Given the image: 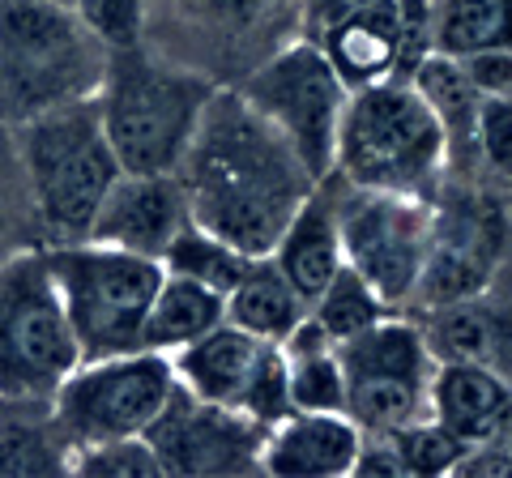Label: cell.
<instances>
[{"instance_id": "9a60e30c", "label": "cell", "mask_w": 512, "mask_h": 478, "mask_svg": "<svg viewBox=\"0 0 512 478\" xmlns=\"http://www.w3.org/2000/svg\"><path fill=\"white\" fill-rule=\"evenodd\" d=\"M188 222V193L175 171H120L94 210L86 239L163 261L167 244Z\"/></svg>"}, {"instance_id": "2e32d148", "label": "cell", "mask_w": 512, "mask_h": 478, "mask_svg": "<svg viewBox=\"0 0 512 478\" xmlns=\"http://www.w3.org/2000/svg\"><path fill=\"white\" fill-rule=\"evenodd\" d=\"M423 338L436 363H483L512 385V274H495L483 291L427 312Z\"/></svg>"}, {"instance_id": "f546056e", "label": "cell", "mask_w": 512, "mask_h": 478, "mask_svg": "<svg viewBox=\"0 0 512 478\" xmlns=\"http://www.w3.org/2000/svg\"><path fill=\"white\" fill-rule=\"evenodd\" d=\"M56 449H69L56 427H52V436H47L35 423H0V474L69 470V461H60Z\"/></svg>"}, {"instance_id": "5b68a950", "label": "cell", "mask_w": 512, "mask_h": 478, "mask_svg": "<svg viewBox=\"0 0 512 478\" xmlns=\"http://www.w3.org/2000/svg\"><path fill=\"white\" fill-rule=\"evenodd\" d=\"M43 252L82 359L137 350L150 299L163 282V261L99 244V239H60Z\"/></svg>"}, {"instance_id": "4316f807", "label": "cell", "mask_w": 512, "mask_h": 478, "mask_svg": "<svg viewBox=\"0 0 512 478\" xmlns=\"http://www.w3.org/2000/svg\"><path fill=\"white\" fill-rule=\"evenodd\" d=\"M69 474H90V478H158L167 474L158 461L154 444L146 436L128 440H103V444H77L69 449Z\"/></svg>"}, {"instance_id": "5bb4252c", "label": "cell", "mask_w": 512, "mask_h": 478, "mask_svg": "<svg viewBox=\"0 0 512 478\" xmlns=\"http://www.w3.org/2000/svg\"><path fill=\"white\" fill-rule=\"evenodd\" d=\"M500 252H504V218L491 201L466 197L457 205H436L431 222V248L419 278V304H453L470 299L500 274Z\"/></svg>"}, {"instance_id": "d6986e66", "label": "cell", "mask_w": 512, "mask_h": 478, "mask_svg": "<svg viewBox=\"0 0 512 478\" xmlns=\"http://www.w3.org/2000/svg\"><path fill=\"white\" fill-rule=\"evenodd\" d=\"M346 90L402 77V0H376L312 39Z\"/></svg>"}, {"instance_id": "d6a6232c", "label": "cell", "mask_w": 512, "mask_h": 478, "mask_svg": "<svg viewBox=\"0 0 512 478\" xmlns=\"http://www.w3.org/2000/svg\"><path fill=\"white\" fill-rule=\"evenodd\" d=\"M376 0H299V35L303 39H320L329 26H338L350 13H359Z\"/></svg>"}, {"instance_id": "4fadbf2b", "label": "cell", "mask_w": 512, "mask_h": 478, "mask_svg": "<svg viewBox=\"0 0 512 478\" xmlns=\"http://www.w3.org/2000/svg\"><path fill=\"white\" fill-rule=\"evenodd\" d=\"M146 440L167 474H244L261 470L265 427L175 389L171 406L158 414Z\"/></svg>"}, {"instance_id": "f1b7e54d", "label": "cell", "mask_w": 512, "mask_h": 478, "mask_svg": "<svg viewBox=\"0 0 512 478\" xmlns=\"http://www.w3.org/2000/svg\"><path fill=\"white\" fill-rule=\"evenodd\" d=\"M73 13L103 52L141 47V39H146V22H150L146 0H77Z\"/></svg>"}, {"instance_id": "3957f363", "label": "cell", "mask_w": 512, "mask_h": 478, "mask_svg": "<svg viewBox=\"0 0 512 478\" xmlns=\"http://www.w3.org/2000/svg\"><path fill=\"white\" fill-rule=\"evenodd\" d=\"M448 167V141L406 77L350 90L333 171L350 188L431 197Z\"/></svg>"}, {"instance_id": "d4e9b609", "label": "cell", "mask_w": 512, "mask_h": 478, "mask_svg": "<svg viewBox=\"0 0 512 478\" xmlns=\"http://www.w3.org/2000/svg\"><path fill=\"white\" fill-rule=\"evenodd\" d=\"M252 261L256 257L239 252L222 235L205 231L201 222H188V227L175 235L167 244V252H163V269H167V274H184L192 282L210 286V291H218V295H231L239 286V278L248 274Z\"/></svg>"}, {"instance_id": "7402d4cb", "label": "cell", "mask_w": 512, "mask_h": 478, "mask_svg": "<svg viewBox=\"0 0 512 478\" xmlns=\"http://www.w3.org/2000/svg\"><path fill=\"white\" fill-rule=\"evenodd\" d=\"M410 86L423 94V103L431 107L440 133L448 141V163H461V158L478 154V90L470 86L461 60L431 52L419 69L410 73Z\"/></svg>"}, {"instance_id": "ffe728a7", "label": "cell", "mask_w": 512, "mask_h": 478, "mask_svg": "<svg viewBox=\"0 0 512 478\" xmlns=\"http://www.w3.org/2000/svg\"><path fill=\"white\" fill-rule=\"evenodd\" d=\"M427 402L431 419L466 444H483L512 423V385L483 363H436Z\"/></svg>"}, {"instance_id": "e575fe53", "label": "cell", "mask_w": 512, "mask_h": 478, "mask_svg": "<svg viewBox=\"0 0 512 478\" xmlns=\"http://www.w3.org/2000/svg\"><path fill=\"white\" fill-rule=\"evenodd\" d=\"M52 5H64V9H73V5H77V0H52Z\"/></svg>"}, {"instance_id": "1f68e13d", "label": "cell", "mask_w": 512, "mask_h": 478, "mask_svg": "<svg viewBox=\"0 0 512 478\" xmlns=\"http://www.w3.org/2000/svg\"><path fill=\"white\" fill-rule=\"evenodd\" d=\"M470 86L478 99H495V94H512V47H495V52H478L461 60Z\"/></svg>"}, {"instance_id": "836d02e7", "label": "cell", "mask_w": 512, "mask_h": 478, "mask_svg": "<svg viewBox=\"0 0 512 478\" xmlns=\"http://www.w3.org/2000/svg\"><path fill=\"white\" fill-rule=\"evenodd\" d=\"M188 5H201L222 26H256L274 13L278 0H188Z\"/></svg>"}, {"instance_id": "4dcf8cb0", "label": "cell", "mask_w": 512, "mask_h": 478, "mask_svg": "<svg viewBox=\"0 0 512 478\" xmlns=\"http://www.w3.org/2000/svg\"><path fill=\"white\" fill-rule=\"evenodd\" d=\"M478 154L491 167L512 171V94L478 103Z\"/></svg>"}, {"instance_id": "7a4b0ae2", "label": "cell", "mask_w": 512, "mask_h": 478, "mask_svg": "<svg viewBox=\"0 0 512 478\" xmlns=\"http://www.w3.org/2000/svg\"><path fill=\"white\" fill-rule=\"evenodd\" d=\"M214 90L201 73L150 56L146 47L107 52L94 107L120 171H180Z\"/></svg>"}, {"instance_id": "e0dca14e", "label": "cell", "mask_w": 512, "mask_h": 478, "mask_svg": "<svg viewBox=\"0 0 512 478\" xmlns=\"http://www.w3.org/2000/svg\"><path fill=\"white\" fill-rule=\"evenodd\" d=\"M363 427L350 414L291 410L265 427L261 470L278 478H346L355 474Z\"/></svg>"}, {"instance_id": "6da1fadb", "label": "cell", "mask_w": 512, "mask_h": 478, "mask_svg": "<svg viewBox=\"0 0 512 478\" xmlns=\"http://www.w3.org/2000/svg\"><path fill=\"white\" fill-rule=\"evenodd\" d=\"M192 222L222 235L248 257H269L282 227L316 188L274 124L239 90H214L180 163Z\"/></svg>"}, {"instance_id": "cb8c5ba5", "label": "cell", "mask_w": 512, "mask_h": 478, "mask_svg": "<svg viewBox=\"0 0 512 478\" xmlns=\"http://www.w3.org/2000/svg\"><path fill=\"white\" fill-rule=\"evenodd\" d=\"M431 47L453 60L512 47V0H431Z\"/></svg>"}, {"instance_id": "30bf717a", "label": "cell", "mask_w": 512, "mask_h": 478, "mask_svg": "<svg viewBox=\"0 0 512 478\" xmlns=\"http://www.w3.org/2000/svg\"><path fill=\"white\" fill-rule=\"evenodd\" d=\"M338 359L346 376V414L367 436L397 432L431 414L427 397L436 355L414 321L389 312L372 329L338 342Z\"/></svg>"}, {"instance_id": "8992f818", "label": "cell", "mask_w": 512, "mask_h": 478, "mask_svg": "<svg viewBox=\"0 0 512 478\" xmlns=\"http://www.w3.org/2000/svg\"><path fill=\"white\" fill-rule=\"evenodd\" d=\"M82 363V346L60 304L47 252L0 261V402H52L60 380Z\"/></svg>"}, {"instance_id": "ba28073f", "label": "cell", "mask_w": 512, "mask_h": 478, "mask_svg": "<svg viewBox=\"0 0 512 478\" xmlns=\"http://www.w3.org/2000/svg\"><path fill=\"white\" fill-rule=\"evenodd\" d=\"M171 355L158 350H120V355L82 359L52 393V423L69 449L146 436L175 397Z\"/></svg>"}, {"instance_id": "484cf974", "label": "cell", "mask_w": 512, "mask_h": 478, "mask_svg": "<svg viewBox=\"0 0 512 478\" xmlns=\"http://www.w3.org/2000/svg\"><path fill=\"white\" fill-rule=\"evenodd\" d=\"M389 312H393L389 299H384L367 278H359L350 265H342L338 274L325 282V291L308 304V316L329 333L333 342H346V338H355V333L372 329Z\"/></svg>"}, {"instance_id": "7c38bea8", "label": "cell", "mask_w": 512, "mask_h": 478, "mask_svg": "<svg viewBox=\"0 0 512 478\" xmlns=\"http://www.w3.org/2000/svg\"><path fill=\"white\" fill-rule=\"evenodd\" d=\"M175 385L197 402L235 410L252 423H278L291 414V385H286V355L278 342L222 321L205 338L188 342L171 355Z\"/></svg>"}, {"instance_id": "44dd1931", "label": "cell", "mask_w": 512, "mask_h": 478, "mask_svg": "<svg viewBox=\"0 0 512 478\" xmlns=\"http://www.w3.org/2000/svg\"><path fill=\"white\" fill-rule=\"evenodd\" d=\"M222 321H227V295L163 269V282H158L146 325H141V346L158 350V355H175V350H184L188 342H197L210 329H218Z\"/></svg>"}, {"instance_id": "9c48e42d", "label": "cell", "mask_w": 512, "mask_h": 478, "mask_svg": "<svg viewBox=\"0 0 512 478\" xmlns=\"http://www.w3.org/2000/svg\"><path fill=\"white\" fill-rule=\"evenodd\" d=\"M239 94L291 141V150L303 158L316 180L333 171V150H338V129L350 90L325 52L312 39H295L278 47L261 69L244 77Z\"/></svg>"}, {"instance_id": "ac0fdd59", "label": "cell", "mask_w": 512, "mask_h": 478, "mask_svg": "<svg viewBox=\"0 0 512 478\" xmlns=\"http://www.w3.org/2000/svg\"><path fill=\"white\" fill-rule=\"evenodd\" d=\"M269 261L291 278V286L308 299V304L346 265L342 261V235H338V180H333V175L316 180L308 201L299 205L295 218L282 227L278 244L269 248Z\"/></svg>"}, {"instance_id": "8fae6325", "label": "cell", "mask_w": 512, "mask_h": 478, "mask_svg": "<svg viewBox=\"0 0 512 478\" xmlns=\"http://www.w3.org/2000/svg\"><path fill=\"white\" fill-rule=\"evenodd\" d=\"M431 222H436L431 197L376 193V188H350L338 180L342 261L359 278L372 282L389 299V308H402L419 295V278L431 248Z\"/></svg>"}, {"instance_id": "603a6c76", "label": "cell", "mask_w": 512, "mask_h": 478, "mask_svg": "<svg viewBox=\"0 0 512 478\" xmlns=\"http://www.w3.org/2000/svg\"><path fill=\"white\" fill-rule=\"evenodd\" d=\"M303 316H308V299L295 291L291 278L269 257H256L248 274L239 278V286L227 295V321L265 342H282Z\"/></svg>"}, {"instance_id": "277c9868", "label": "cell", "mask_w": 512, "mask_h": 478, "mask_svg": "<svg viewBox=\"0 0 512 478\" xmlns=\"http://www.w3.org/2000/svg\"><path fill=\"white\" fill-rule=\"evenodd\" d=\"M18 154L30 201H35L43 227L56 235V244L60 239H86L94 210L120 175L94 94L22 116Z\"/></svg>"}, {"instance_id": "52a82bcc", "label": "cell", "mask_w": 512, "mask_h": 478, "mask_svg": "<svg viewBox=\"0 0 512 478\" xmlns=\"http://www.w3.org/2000/svg\"><path fill=\"white\" fill-rule=\"evenodd\" d=\"M107 52L86 35L73 9L52 0H0V99L5 107L43 111L82 99L99 86Z\"/></svg>"}, {"instance_id": "83f0119b", "label": "cell", "mask_w": 512, "mask_h": 478, "mask_svg": "<svg viewBox=\"0 0 512 478\" xmlns=\"http://www.w3.org/2000/svg\"><path fill=\"white\" fill-rule=\"evenodd\" d=\"M384 436H393L406 474H453L457 461L466 457V449H470L466 440L453 436L444 423L431 419V414H423V419H414L406 427H397V432H384Z\"/></svg>"}]
</instances>
